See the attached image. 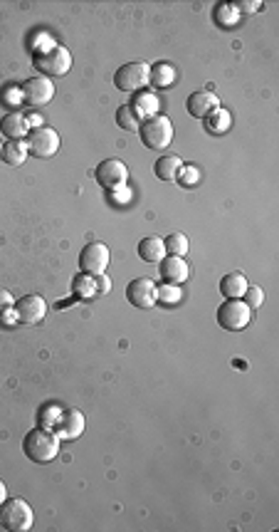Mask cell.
<instances>
[{"mask_svg": "<svg viewBox=\"0 0 279 532\" xmlns=\"http://www.w3.org/2000/svg\"><path fill=\"white\" fill-rule=\"evenodd\" d=\"M23 453L30 458L33 463H50L57 458L60 453V436L52 434L50 429H33L25 434L23 439Z\"/></svg>", "mask_w": 279, "mask_h": 532, "instance_id": "1", "label": "cell"}, {"mask_svg": "<svg viewBox=\"0 0 279 532\" xmlns=\"http://www.w3.org/2000/svg\"><path fill=\"white\" fill-rule=\"evenodd\" d=\"M33 67L42 77H62L72 70V52L65 45L42 47L33 52Z\"/></svg>", "mask_w": 279, "mask_h": 532, "instance_id": "2", "label": "cell"}, {"mask_svg": "<svg viewBox=\"0 0 279 532\" xmlns=\"http://www.w3.org/2000/svg\"><path fill=\"white\" fill-rule=\"evenodd\" d=\"M139 134H141V144L151 151H161L168 149L173 141V124L166 114H156V117L146 119L144 124L139 126Z\"/></svg>", "mask_w": 279, "mask_h": 532, "instance_id": "3", "label": "cell"}, {"mask_svg": "<svg viewBox=\"0 0 279 532\" xmlns=\"http://www.w3.org/2000/svg\"><path fill=\"white\" fill-rule=\"evenodd\" d=\"M35 523L33 508L25 503L23 498H13L5 500L0 505V525L8 532H28Z\"/></svg>", "mask_w": 279, "mask_h": 532, "instance_id": "4", "label": "cell"}, {"mask_svg": "<svg viewBox=\"0 0 279 532\" xmlns=\"http://www.w3.org/2000/svg\"><path fill=\"white\" fill-rule=\"evenodd\" d=\"M28 154L35 159H50L60 149V134L52 126H35L28 134Z\"/></svg>", "mask_w": 279, "mask_h": 532, "instance_id": "5", "label": "cell"}, {"mask_svg": "<svg viewBox=\"0 0 279 532\" xmlns=\"http://www.w3.org/2000/svg\"><path fill=\"white\" fill-rule=\"evenodd\" d=\"M252 310L242 300H225L218 307V324L228 332H242L250 324Z\"/></svg>", "mask_w": 279, "mask_h": 532, "instance_id": "6", "label": "cell"}, {"mask_svg": "<svg viewBox=\"0 0 279 532\" xmlns=\"http://www.w3.org/2000/svg\"><path fill=\"white\" fill-rule=\"evenodd\" d=\"M151 67L146 62H129L114 72V87L121 92H139L149 84Z\"/></svg>", "mask_w": 279, "mask_h": 532, "instance_id": "7", "label": "cell"}, {"mask_svg": "<svg viewBox=\"0 0 279 532\" xmlns=\"http://www.w3.org/2000/svg\"><path fill=\"white\" fill-rule=\"evenodd\" d=\"M52 97H55V84H52L50 77L38 75V77H30V80H25L23 84H20V99L33 109L50 104Z\"/></svg>", "mask_w": 279, "mask_h": 532, "instance_id": "8", "label": "cell"}, {"mask_svg": "<svg viewBox=\"0 0 279 532\" xmlns=\"http://www.w3.org/2000/svg\"><path fill=\"white\" fill-rule=\"evenodd\" d=\"M94 178H97L99 186L107 188V191H119V188H124L126 181H129V168L119 159H107L94 168Z\"/></svg>", "mask_w": 279, "mask_h": 532, "instance_id": "9", "label": "cell"}, {"mask_svg": "<svg viewBox=\"0 0 279 532\" xmlns=\"http://www.w3.org/2000/svg\"><path fill=\"white\" fill-rule=\"evenodd\" d=\"M13 312H15L18 324H28V327H33V324H40L42 319H45L47 302L40 297V295H25V297L15 300Z\"/></svg>", "mask_w": 279, "mask_h": 532, "instance_id": "10", "label": "cell"}, {"mask_svg": "<svg viewBox=\"0 0 279 532\" xmlns=\"http://www.w3.org/2000/svg\"><path fill=\"white\" fill-rule=\"evenodd\" d=\"M109 260H112V252L104 243H89L82 247L80 252V270L87 272V275L97 277L102 272H107Z\"/></svg>", "mask_w": 279, "mask_h": 532, "instance_id": "11", "label": "cell"}, {"mask_svg": "<svg viewBox=\"0 0 279 532\" xmlns=\"http://www.w3.org/2000/svg\"><path fill=\"white\" fill-rule=\"evenodd\" d=\"M156 282L149 280V277H136L126 285V300H129L131 307H139V310H151L159 297H156Z\"/></svg>", "mask_w": 279, "mask_h": 532, "instance_id": "12", "label": "cell"}, {"mask_svg": "<svg viewBox=\"0 0 279 532\" xmlns=\"http://www.w3.org/2000/svg\"><path fill=\"white\" fill-rule=\"evenodd\" d=\"M52 429L57 431L62 441H75L84 434V414L77 411L75 406H65L60 409V416H57L55 426Z\"/></svg>", "mask_w": 279, "mask_h": 532, "instance_id": "13", "label": "cell"}, {"mask_svg": "<svg viewBox=\"0 0 279 532\" xmlns=\"http://www.w3.org/2000/svg\"><path fill=\"white\" fill-rule=\"evenodd\" d=\"M218 107H220V99L215 97L213 92H208V89H198V92H193L186 102V109L193 119H205Z\"/></svg>", "mask_w": 279, "mask_h": 532, "instance_id": "14", "label": "cell"}, {"mask_svg": "<svg viewBox=\"0 0 279 532\" xmlns=\"http://www.w3.org/2000/svg\"><path fill=\"white\" fill-rule=\"evenodd\" d=\"M159 265H161L159 267L161 277L166 282H171V285H183V282L188 280V275H191L186 260H183V257H178V255H166Z\"/></svg>", "mask_w": 279, "mask_h": 532, "instance_id": "15", "label": "cell"}, {"mask_svg": "<svg viewBox=\"0 0 279 532\" xmlns=\"http://www.w3.org/2000/svg\"><path fill=\"white\" fill-rule=\"evenodd\" d=\"M0 131L8 136V141H25V136L30 134V122L23 112H8L0 119Z\"/></svg>", "mask_w": 279, "mask_h": 532, "instance_id": "16", "label": "cell"}, {"mask_svg": "<svg viewBox=\"0 0 279 532\" xmlns=\"http://www.w3.org/2000/svg\"><path fill=\"white\" fill-rule=\"evenodd\" d=\"M181 171H183V161L176 154H163L154 164V173L161 181H178Z\"/></svg>", "mask_w": 279, "mask_h": 532, "instance_id": "17", "label": "cell"}, {"mask_svg": "<svg viewBox=\"0 0 279 532\" xmlns=\"http://www.w3.org/2000/svg\"><path fill=\"white\" fill-rule=\"evenodd\" d=\"M247 290V277L242 272H228V275L220 277V292L228 300H242Z\"/></svg>", "mask_w": 279, "mask_h": 532, "instance_id": "18", "label": "cell"}, {"mask_svg": "<svg viewBox=\"0 0 279 532\" xmlns=\"http://www.w3.org/2000/svg\"><path fill=\"white\" fill-rule=\"evenodd\" d=\"M129 107L139 114V119H144V117L151 119L159 114V99H156V94H151V92H139Z\"/></svg>", "mask_w": 279, "mask_h": 532, "instance_id": "19", "label": "cell"}, {"mask_svg": "<svg viewBox=\"0 0 279 532\" xmlns=\"http://www.w3.org/2000/svg\"><path fill=\"white\" fill-rule=\"evenodd\" d=\"M205 129H208V134H225V131L233 126V114L228 112V109L218 107L215 112H210L208 117L203 119Z\"/></svg>", "mask_w": 279, "mask_h": 532, "instance_id": "20", "label": "cell"}, {"mask_svg": "<svg viewBox=\"0 0 279 532\" xmlns=\"http://www.w3.org/2000/svg\"><path fill=\"white\" fill-rule=\"evenodd\" d=\"M139 257L144 262H161L166 257V245H163L161 238H141Z\"/></svg>", "mask_w": 279, "mask_h": 532, "instance_id": "21", "label": "cell"}, {"mask_svg": "<svg viewBox=\"0 0 279 532\" xmlns=\"http://www.w3.org/2000/svg\"><path fill=\"white\" fill-rule=\"evenodd\" d=\"M28 144L25 141H5L3 144V161L8 166L18 168L25 164V159H28Z\"/></svg>", "mask_w": 279, "mask_h": 532, "instance_id": "22", "label": "cell"}, {"mask_svg": "<svg viewBox=\"0 0 279 532\" xmlns=\"http://www.w3.org/2000/svg\"><path fill=\"white\" fill-rule=\"evenodd\" d=\"M173 77H176V70H173L168 62H159V65L151 67V75H149V82L154 84V87H168V84L173 82Z\"/></svg>", "mask_w": 279, "mask_h": 532, "instance_id": "23", "label": "cell"}, {"mask_svg": "<svg viewBox=\"0 0 279 532\" xmlns=\"http://www.w3.org/2000/svg\"><path fill=\"white\" fill-rule=\"evenodd\" d=\"M117 124L124 131H139L141 119H139V114L129 107V104H121V107L117 109Z\"/></svg>", "mask_w": 279, "mask_h": 532, "instance_id": "24", "label": "cell"}, {"mask_svg": "<svg viewBox=\"0 0 279 532\" xmlns=\"http://www.w3.org/2000/svg\"><path fill=\"white\" fill-rule=\"evenodd\" d=\"M163 245H166V255L183 257L188 252V238L183 233H171L168 238H163Z\"/></svg>", "mask_w": 279, "mask_h": 532, "instance_id": "25", "label": "cell"}, {"mask_svg": "<svg viewBox=\"0 0 279 532\" xmlns=\"http://www.w3.org/2000/svg\"><path fill=\"white\" fill-rule=\"evenodd\" d=\"M72 287H75V292L82 295V297H92V295H97V287H94V277L87 275V272H80V275L72 280Z\"/></svg>", "mask_w": 279, "mask_h": 532, "instance_id": "26", "label": "cell"}, {"mask_svg": "<svg viewBox=\"0 0 279 532\" xmlns=\"http://www.w3.org/2000/svg\"><path fill=\"white\" fill-rule=\"evenodd\" d=\"M156 297H159L161 302H166V305H176L178 300H181V287L171 285V282H163L161 287H156Z\"/></svg>", "mask_w": 279, "mask_h": 532, "instance_id": "27", "label": "cell"}, {"mask_svg": "<svg viewBox=\"0 0 279 532\" xmlns=\"http://www.w3.org/2000/svg\"><path fill=\"white\" fill-rule=\"evenodd\" d=\"M242 302H245L250 310H260V307H262V302H265V292H262V287L247 285L245 295H242Z\"/></svg>", "mask_w": 279, "mask_h": 532, "instance_id": "28", "label": "cell"}, {"mask_svg": "<svg viewBox=\"0 0 279 532\" xmlns=\"http://www.w3.org/2000/svg\"><path fill=\"white\" fill-rule=\"evenodd\" d=\"M198 168L196 166H183V171H181V176H178V181L181 183H186V186H193V183L198 181Z\"/></svg>", "mask_w": 279, "mask_h": 532, "instance_id": "29", "label": "cell"}, {"mask_svg": "<svg viewBox=\"0 0 279 532\" xmlns=\"http://www.w3.org/2000/svg\"><path fill=\"white\" fill-rule=\"evenodd\" d=\"M94 287H97V295H107L109 290H112V280L107 277V272L94 277Z\"/></svg>", "mask_w": 279, "mask_h": 532, "instance_id": "30", "label": "cell"}, {"mask_svg": "<svg viewBox=\"0 0 279 532\" xmlns=\"http://www.w3.org/2000/svg\"><path fill=\"white\" fill-rule=\"evenodd\" d=\"M13 305H15L13 295H10L8 290H3V287H0V314H3V312H8V310H13Z\"/></svg>", "mask_w": 279, "mask_h": 532, "instance_id": "31", "label": "cell"}, {"mask_svg": "<svg viewBox=\"0 0 279 532\" xmlns=\"http://www.w3.org/2000/svg\"><path fill=\"white\" fill-rule=\"evenodd\" d=\"M233 8L242 10V13H255V10L262 8V3H260V0H252V3H245V0H242V3H235Z\"/></svg>", "mask_w": 279, "mask_h": 532, "instance_id": "32", "label": "cell"}, {"mask_svg": "<svg viewBox=\"0 0 279 532\" xmlns=\"http://www.w3.org/2000/svg\"><path fill=\"white\" fill-rule=\"evenodd\" d=\"M0 324H5V327H10V324H18V319H15L13 310H8V312L0 314Z\"/></svg>", "mask_w": 279, "mask_h": 532, "instance_id": "33", "label": "cell"}, {"mask_svg": "<svg viewBox=\"0 0 279 532\" xmlns=\"http://www.w3.org/2000/svg\"><path fill=\"white\" fill-rule=\"evenodd\" d=\"M5 500H8V488H5V483L0 481V505H3Z\"/></svg>", "mask_w": 279, "mask_h": 532, "instance_id": "34", "label": "cell"}, {"mask_svg": "<svg viewBox=\"0 0 279 532\" xmlns=\"http://www.w3.org/2000/svg\"><path fill=\"white\" fill-rule=\"evenodd\" d=\"M28 122H30V124H35V126H42V124H40V117H38V114H33V117H28Z\"/></svg>", "mask_w": 279, "mask_h": 532, "instance_id": "35", "label": "cell"}, {"mask_svg": "<svg viewBox=\"0 0 279 532\" xmlns=\"http://www.w3.org/2000/svg\"><path fill=\"white\" fill-rule=\"evenodd\" d=\"M0 159H3V141H0Z\"/></svg>", "mask_w": 279, "mask_h": 532, "instance_id": "36", "label": "cell"}, {"mask_svg": "<svg viewBox=\"0 0 279 532\" xmlns=\"http://www.w3.org/2000/svg\"><path fill=\"white\" fill-rule=\"evenodd\" d=\"M0 528H3V525H0Z\"/></svg>", "mask_w": 279, "mask_h": 532, "instance_id": "37", "label": "cell"}]
</instances>
